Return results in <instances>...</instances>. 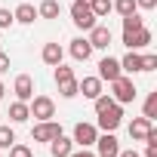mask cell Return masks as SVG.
Segmentation results:
<instances>
[{"label": "cell", "mask_w": 157, "mask_h": 157, "mask_svg": "<svg viewBox=\"0 0 157 157\" xmlns=\"http://www.w3.org/2000/svg\"><path fill=\"white\" fill-rule=\"evenodd\" d=\"M136 83H132V77H126V74H120L117 80H111V99L117 102V105H129V102H136Z\"/></svg>", "instance_id": "6da1fadb"}, {"label": "cell", "mask_w": 157, "mask_h": 157, "mask_svg": "<svg viewBox=\"0 0 157 157\" xmlns=\"http://www.w3.org/2000/svg\"><path fill=\"white\" fill-rule=\"evenodd\" d=\"M71 22L80 31H90L93 25H99L96 16H93V10H90V0H74V3H71Z\"/></svg>", "instance_id": "7a4b0ae2"}, {"label": "cell", "mask_w": 157, "mask_h": 157, "mask_svg": "<svg viewBox=\"0 0 157 157\" xmlns=\"http://www.w3.org/2000/svg\"><path fill=\"white\" fill-rule=\"evenodd\" d=\"M28 111H31L34 120H52V117H56V102H52L49 96H34V99L28 102Z\"/></svg>", "instance_id": "3957f363"}, {"label": "cell", "mask_w": 157, "mask_h": 157, "mask_svg": "<svg viewBox=\"0 0 157 157\" xmlns=\"http://www.w3.org/2000/svg\"><path fill=\"white\" fill-rule=\"evenodd\" d=\"M123 123V105H111V108H105L102 114H99V123H96V129H102V132H114L117 126Z\"/></svg>", "instance_id": "277c9868"}, {"label": "cell", "mask_w": 157, "mask_h": 157, "mask_svg": "<svg viewBox=\"0 0 157 157\" xmlns=\"http://www.w3.org/2000/svg\"><path fill=\"white\" fill-rule=\"evenodd\" d=\"M96 139H99L96 123H77V126H74V136H71V142H74L77 148H93Z\"/></svg>", "instance_id": "5b68a950"}, {"label": "cell", "mask_w": 157, "mask_h": 157, "mask_svg": "<svg viewBox=\"0 0 157 157\" xmlns=\"http://www.w3.org/2000/svg\"><path fill=\"white\" fill-rule=\"evenodd\" d=\"M151 40H154V34H151L145 25L136 28V31H123V46H126V49H136V52H139V49H145Z\"/></svg>", "instance_id": "8992f818"}, {"label": "cell", "mask_w": 157, "mask_h": 157, "mask_svg": "<svg viewBox=\"0 0 157 157\" xmlns=\"http://www.w3.org/2000/svg\"><path fill=\"white\" fill-rule=\"evenodd\" d=\"M56 136H62V126H59L56 120H37V126L31 129V139H34V142H46V145H49Z\"/></svg>", "instance_id": "52a82bcc"}, {"label": "cell", "mask_w": 157, "mask_h": 157, "mask_svg": "<svg viewBox=\"0 0 157 157\" xmlns=\"http://www.w3.org/2000/svg\"><path fill=\"white\" fill-rule=\"evenodd\" d=\"M93 148H96V157H117L120 154V142H117L114 132H102Z\"/></svg>", "instance_id": "ba28073f"}, {"label": "cell", "mask_w": 157, "mask_h": 157, "mask_svg": "<svg viewBox=\"0 0 157 157\" xmlns=\"http://www.w3.org/2000/svg\"><path fill=\"white\" fill-rule=\"evenodd\" d=\"M120 74H123V71H120V59H114V56H105V59L99 62V74H96L99 80H108V83H111V80H117Z\"/></svg>", "instance_id": "9c48e42d"}, {"label": "cell", "mask_w": 157, "mask_h": 157, "mask_svg": "<svg viewBox=\"0 0 157 157\" xmlns=\"http://www.w3.org/2000/svg\"><path fill=\"white\" fill-rule=\"evenodd\" d=\"M86 40H90V46H93V49H108L114 37H111V28H105V25H93Z\"/></svg>", "instance_id": "30bf717a"}, {"label": "cell", "mask_w": 157, "mask_h": 157, "mask_svg": "<svg viewBox=\"0 0 157 157\" xmlns=\"http://www.w3.org/2000/svg\"><path fill=\"white\" fill-rule=\"evenodd\" d=\"M13 93H16L19 102H31V99H34V80H31L28 74H19L16 83H13Z\"/></svg>", "instance_id": "8fae6325"}, {"label": "cell", "mask_w": 157, "mask_h": 157, "mask_svg": "<svg viewBox=\"0 0 157 157\" xmlns=\"http://www.w3.org/2000/svg\"><path fill=\"white\" fill-rule=\"evenodd\" d=\"M68 52H71V59H74V62H86V59L93 56V46H90V40H86V37H74V40H71V46H68Z\"/></svg>", "instance_id": "7c38bea8"}, {"label": "cell", "mask_w": 157, "mask_h": 157, "mask_svg": "<svg viewBox=\"0 0 157 157\" xmlns=\"http://www.w3.org/2000/svg\"><path fill=\"white\" fill-rule=\"evenodd\" d=\"M40 59H43V65L56 68V65H62V59H65V49H62L59 43H43V49H40Z\"/></svg>", "instance_id": "4fadbf2b"}, {"label": "cell", "mask_w": 157, "mask_h": 157, "mask_svg": "<svg viewBox=\"0 0 157 157\" xmlns=\"http://www.w3.org/2000/svg\"><path fill=\"white\" fill-rule=\"evenodd\" d=\"M154 129V120H148V117H136L132 123H129V139L132 142H145V136Z\"/></svg>", "instance_id": "5bb4252c"}, {"label": "cell", "mask_w": 157, "mask_h": 157, "mask_svg": "<svg viewBox=\"0 0 157 157\" xmlns=\"http://www.w3.org/2000/svg\"><path fill=\"white\" fill-rule=\"evenodd\" d=\"M102 83L105 80H99V77H83V80H77V86H80V93L86 99H99L102 96Z\"/></svg>", "instance_id": "9a60e30c"}, {"label": "cell", "mask_w": 157, "mask_h": 157, "mask_svg": "<svg viewBox=\"0 0 157 157\" xmlns=\"http://www.w3.org/2000/svg\"><path fill=\"white\" fill-rule=\"evenodd\" d=\"M120 71L123 74H142V56L136 49H129L123 59H120Z\"/></svg>", "instance_id": "2e32d148"}, {"label": "cell", "mask_w": 157, "mask_h": 157, "mask_svg": "<svg viewBox=\"0 0 157 157\" xmlns=\"http://www.w3.org/2000/svg\"><path fill=\"white\" fill-rule=\"evenodd\" d=\"M71 151H74V142H71L68 136H56V139L49 142V154H52V157H68Z\"/></svg>", "instance_id": "e0dca14e"}, {"label": "cell", "mask_w": 157, "mask_h": 157, "mask_svg": "<svg viewBox=\"0 0 157 157\" xmlns=\"http://www.w3.org/2000/svg\"><path fill=\"white\" fill-rule=\"evenodd\" d=\"M13 19H16L19 25H34V19H37V6H31V3H19L16 13H13Z\"/></svg>", "instance_id": "ac0fdd59"}, {"label": "cell", "mask_w": 157, "mask_h": 157, "mask_svg": "<svg viewBox=\"0 0 157 157\" xmlns=\"http://www.w3.org/2000/svg\"><path fill=\"white\" fill-rule=\"evenodd\" d=\"M59 13H62L59 0H43V3L37 6V19H59Z\"/></svg>", "instance_id": "d6986e66"}, {"label": "cell", "mask_w": 157, "mask_h": 157, "mask_svg": "<svg viewBox=\"0 0 157 157\" xmlns=\"http://www.w3.org/2000/svg\"><path fill=\"white\" fill-rule=\"evenodd\" d=\"M28 117H31V111H28V102H19V99H16V102L10 105V120H13V123H25Z\"/></svg>", "instance_id": "ffe728a7"}, {"label": "cell", "mask_w": 157, "mask_h": 157, "mask_svg": "<svg viewBox=\"0 0 157 157\" xmlns=\"http://www.w3.org/2000/svg\"><path fill=\"white\" fill-rule=\"evenodd\" d=\"M59 96H62V99H74V96H80L77 77H71V80H62V83H59Z\"/></svg>", "instance_id": "44dd1931"}, {"label": "cell", "mask_w": 157, "mask_h": 157, "mask_svg": "<svg viewBox=\"0 0 157 157\" xmlns=\"http://www.w3.org/2000/svg\"><path fill=\"white\" fill-rule=\"evenodd\" d=\"M90 10H93L96 19H105L111 13V0H90Z\"/></svg>", "instance_id": "7402d4cb"}, {"label": "cell", "mask_w": 157, "mask_h": 157, "mask_svg": "<svg viewBox=\"0 0 157 157\" xmlns=\"http://www.w3.org/2000/svg\"><path fill=\"white\" fill-rule=\"evenodd\" d=\"M111 10H114V13H120V16H129V13H136L139 6H136V0H114Z\"/></svg>", "instance_id": "603a6c76"}, {"label": "cell", "mask_w": 157, "mask_h": 157, "mask_svg": "<svg viewBox=\"0 0 157 157\" xmlns=\"http://www.w3.org/2000/svg\"><path fill=\"white\" fill-rule=\"evenodd\" d=\"M142 25H145V19L139 16V10L129 13V16H123V31H136V28H142Z\"/></svg>", "instance_id": "cb8c5ba5"}, {"label": "cell", "mask_w": 157, "mask_h": 157, "mask_svg": "<svg viewBox=\"0 0 157 157\" xmlns=\"http://www.w3.org/2000/svg\"><path fill=\"white\" fill-rule=\"evenodd\" d=\"M142 117H148V120H154V117H157V93H148V99H145V111H142Z\"/></svg>", "instance_id": "d4e9b609"}, {"label": "cell", "mask_w": 157, "mask_h": 157, "mask_svg": "<svg viewBox=\"0 0 157 157\" xmlns=\"http://www.w3.org/2000/svg\"><path fill=\"white\" fill-rule=\"evenodd\" d=\"M13 142H16V132H13V126H0V151H6Z\"/></svg>", "instance_id": "484cf974"}, {"label": "cell", "mask_w": 157, "mask_h": 157, "mask_svg": "<svg viewBox=\"0 0 157 157\" xmlns=\"http://www.w3.org/2000/svg\"><path fill=\"white\" fill-rule=\"evenodd\" d=\"M10 157H34V151H31L28 145H19V142H13V145H10Z\"/></svg>", "instance_id": "4316f807"}, {"label": "cell", "mask_w": 157, "mask_h": 157, "mask_svg": "<svg viewBox=\"0 0 157 157\" xmlns=\"http://www.w3.org/2000/svg\"><path fill=\"white\" fill-rule=\"evenodd\" d=\"M71 77H74V68H68V65H56V83L71 80Z\"/></svg>", "instance_id": "83f0119b"}, {"label": "cell", "mask_w": 157, "mask_h": 157, "mask_svg": "<svg viewBox=\"0 0 157 157\" xmlns=\"http://www.w3.org/2000/svg\"><path fill=\"white\" fill-rule=\"evenodd\" d=\"M93 105H96V114H102V111H105V108H111V105H114V99H111V96H105V93H102V96H99V99H93Z\"/></svg>", "instance_id": "f1b7e54d"}, {"label": "cell", "mask_w": 157, "mask_h": 157, "mask_svg": "<svg viewBox=\"0 0 157 157\" xmlns=\"http://www.w3.org/2000/svg\"><path fill=\"white\" fill-rule=\"evenodd\" d=\"M142 71H157V56H154V52L142 56Z\"/></svg>", "instance_id": "f546056e"}, {"label": "cell", "mask_w": 157, "mask_h": 157, "mask_svg": "<svg viewBox=\"0 0 157 157\" xmlns=\"http://www.w3.org/2000/svg\"><path fill=\"white\" fill-rule=\"evenodd\" d=\"M13 25H16L13 13H10V10H0V28H13Z\"/></svg>", "instance_id": "4dcf8cb0"}, {"label": "cell", "mask_w": 157, "mask_h": 157, "mask_svg": "<svg viewBox=\"0 0 157 157\" xmlns=\"http://www.w3.org/2000/svg\"><path fill=\"white\" fill-rule=\"evenodd\" d=\"M136 6L145 10V13H151V10H157V0H136Z\"/></svg>", "instance_id": "1f68e13d"}, {"label": "cell", "mask_w": 157, "mask_h": 157, "mask_svg": "<svg viewBox=\"0 0 157 157\" xmlns=\"http://www.w3.org/2000/svg\"><path fill=\"white\" fill-rule=\"evenodd\" d=\"M68 157H96V151L93 148H80V151H71Z\"/></svg>", "instance_id": "d6a6232c"}, {"label": "cell", "mask_w": 157, "mask_h": 157, "mask_svg": "<svg viewBox=\"0 0 157 157\" xmlns=\"http://www.w3.org/2000/svg\"><path fill=\"white\" fill-rule=\"evenodd\" d=\"M6 71H10V56L0 52V74H6Z\"/></svg>", "instance_id": "836d02e7"}, {"label": "cell", "mask_w": 157, "mask_h": 157, "mask_svg": "<svg viewBox=\"0 0 157 157\" xmlns=\"http://www.w3.org/2000/svg\"><path fill=\"white\" fill-rule=\"evenodd\" d=\"M142 157H157V148H151V145H148V148H145V154H142Z\"/></svg>", "instance_id": "e575fe53"}, {"label": "cell", "mask_w": 157, "mask_h": 157, "mask_svg": "<svg viewBox=\"0 0 157 157\" xmlns=\"http://www.w3.org/2000/svg\"><path fill=\"white\" fill-rule=\"evenodd\" d=\"M3 96H6V86H3V83H0V99H3Z\"/></svg>", "instance_id": "d590c367"}]
</instances>
